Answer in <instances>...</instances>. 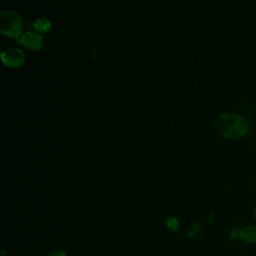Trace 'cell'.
I'll list each match as a JSON object with an SVG mask.
<instances>
[{
    "instance_id": "7",
    "label": "cell",
    "mask_w": 256,
    "mask_h": 256,
    "mask_svg": "<svg viewBox=\"0 0 256 256\" xmlns=\"http://www.w3.org/2000/svg\"><path fill=\"white\" fill-rule=\"evenodd\" d=\"M166 224H167V227L170 230H173V231H175V230H177L179 228V222H178V220L175 217L168 218Z\"/></svg>"
},
{
    "instance_id": "3",
    "label": "cell",
    "mask_w": 256,
    "mask_h": 256,
    "mask_svg": "<svg viewBox=\"0 0 256 256\" xmlns=\"http://www.w3.org/2000/svg\"><path fill=\"white\" fill-rule=\"evenodd\" d=\"M3 63L10 68H18L25 62L24 52L16 47H10L1 53Z\"/></svg>"
},
{
    "instance_id": "2",
    "label": "cell",
    "mask_w": 256,
    "mask_h": 256,
    "mask_svg": "<svg viewBox=\"0 0 256 256\" xmlns=\"http://www.w3.org/2000/svg\"><path fill=\"white\" fill-rule=\"evenodd\" d=\"M21 17L14 11H2L0 13V31L7 37L18 38L22 31Z\"/></svg>"
},
{
    "instance_id": "4",
    "label": "cell",
    "mask_w": 256,
    "mask_h": 256,
    "mask_svg": "<svg viewBox=\"0 0 256 256\" xmlns=\"http://www.w3.org/2000/svg\"><path fill=\"white\" fill-rule=\"evenodd\" d=\"M18 42H20L25 48L29 50H39L43 46V38L40 34L35 32H26L18 38Z\"/></svg>"
},
{
    "instance_id": "9",
    "label": "cell",
    "mask_w": 256,
    "mask_h": 256,
    "mask_svg": "<svg viewBox=\"0 0 256 256\" xmlns=\"http://www.w3.org/2000/svg\"><path fill=\"white\" fill-rule=\"evenodd\" d=\"M0 256H9V254H8V252H7L6 250L2 249V250H1V254H0Z\"/></svg>"
},
{
    "instance_id": "8",
    "label": "cell",
    "mask_w": 256,
    "mask_h": 256,
    "mask_svg": "<svg viewBox=\"0 0 256 256\" xmlns=\"http://www.w3.org/2000/svg\"><path fill=\"white\" fill-rule=\"evenodd\" d=\"M49 256H66V253L62 250H55L49 254Z\"/></svg>"
},
{
    "instance_id": "5",
    "label": "cell",
    "mask_w": 256,
    "mask_h": 256,
    "mask_svg": "<svg viewBox=\"0 0 256 256\" xmlns=\"http://www.w3.org/2000/svg\"><path fill=\"white\" fill-rule=\"evenodd\" d=\"M238 236L240 240L243 242L249 243V244H255L256 243V225L250 224L242 227L239 230Z\"/></svg>"
},
{
    "instance_id": "1",
    "label": "cell",
    "mask_w": 256,
    "mask_h": 256,
    "mask_svg": "<svg viewBox=\"0 0 256 256\" xmlns=\"http://www.w3.org/2000/svg\"><path fill=\"white\" fill-rule=\"evenodd\" d=\"M215 127L218 133L228 140H238L244 137L249 129L247 120L235 113H224L217 117Z\"/></svg>"
},
{
    "instance_id": "6",
    "label": "cell",
    "mask_w": 256,
    "mask_h": 256,
    "mask_svg": "<svg viewBox=\"0 0 256 256\" xmlns=\"http://www.w3.org/2000/svg\"><path fill=\"white\" fill-rule=\"evenodd\" d=\"M33 27L37 32H42V33H46L50 30L51 28V22L49 19L47 18H38L34 23H33Z\"/></svg>"
},
{
    "instance_id": "10",
    "label": "cell",
    "mask_w": 256,
    "mask_h": 256,
    "mask_svg": "<svg viewBox=\"0 0 256 256\" xmlns=\"http://www.w3.org/2000/svg\"><path fill=\"white\" fill-rule=\"evenodd\" d=\"M253 214H254V219L256 220V204H255V207H254V210H253Z\"/></svg>"
}]
</instances>
